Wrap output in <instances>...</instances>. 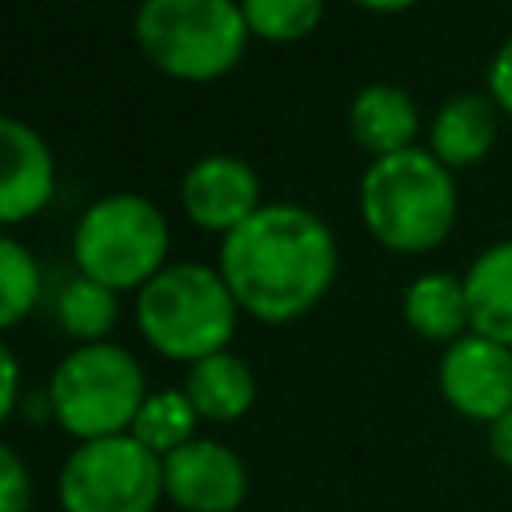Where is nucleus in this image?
Instances as JSON below:
<instances>
[{"label": "nucleus", "mask_w": 512, "mask_h": 512, "mask_svg": "<svg viewBox=\"0 0 512 512\" xmlns=\"http://www.w3.org/2000/svg\"><path fill=\"white\" fill-rule=\"evenodd\" d=\"M336 236L304 204H260L220 240V276L264 324L304 316L336 280Z\"/></svg>", "instance_id": "nucleus-1"}, {"label": "nucleus", "mask_w": 512, "mask_h": 512, "mask_svg": "<svg viewBox=\"0 0 512 512\" xmlns=\"http://www.w3.org/2000/svg\"><path fill=\"white\" fill-rule=\"evenodd\" d=\"M360 216L384 248H436L456 224L452 168L416 144L392 156H376L360 180Z\"/></svg>", "instance_id": "nucleus-2"}, {"label": "nucleus", "mask_w": 512, "mask_h": 512, "mask_svg": "<svg viewBox=\"0 0 512 512\" xmlns=\"http://www.w3.org/2000/svg\"><path fill=\"white\" fill-rule=\"evenodd\" d=\"M236 296L220 268L208 264H164L136 292V324L144 340L168 356L196 364L228 348L236 332Z\"/></svg>", "instance_id": "nucleus-3"}, {"label": "nucleus", "mask_w": 512, "mask_h": 512, "mask_svg": "<svg viewBox=\"0 0 512 512\" xmlns=\"http://www.w3.org/2000/svg\"><path fill=\"white\" fill-rule=\"evenodd\" d=\"M144 400V368L128 348L108 340L76 344L48 376V412L76 444L132 432Z\"/></svg>", "instance_id": "nucleus-4"}, {"label": "nucleus", "mask_w": 512, "mask_h": 512, "mask_svg": "<svg viewBox=\"0 0 512 512\" xmlns=\"http://www.w3.org/2000/svg\"><path fill=\"white\" fill-rule=\"evenodd\" d=\"M132 28L144 56L180 80L224 76L252 36L240 0H140Z\"/></svg>", "instance_id": "nucleus-5"}, {"label": "nucleus", "mask_w": 512, "mask_h": 512, "mask_svg": "<svg viewBox=\"0 0 512 512\" xmlns=\"http://www.w3.org/2000/svg\"><path fill=\"white\" fill-rule=\"evenodd\" d=\"M80 276L120 292L144 288L168 256V220L140 192H108L80 216L72 232Z\"/></svg>", "instance_id": "nucleus-6"}, {"label": "nucleus", "mask_w": 512, "mask_h": 512, "mask_svg": "<svg viewBox=\"0 0 512 512\" xmlns=\"http://www.w3.org/2000/svg\"><path fill=\"white\" fill-rule=\"evenodd\" d=\"M164 496V460L132 432L84 440L56 476L64 512H156Z\"/></svg>", "instance_id": "nucleus-7"}, {"label": "nucleus", "mask_w": 512, "mask_h": 512, "mask_svg": "<svg viewBox=\"0 0 512 512\" xmlns=\"http://www.w3.org/2000/svg\"><path fill=\"white\" fill-rule=\"evenodd\" d=\"M436 384L448 408H456L464 420L492 424L512 412V348L468 332L444 348Z\"/></svg>", "instance_id": "nucleus-8"}, {"label": "nucleus", "mask_w": 512, "mask_h": 512, "mask_svg": "<svg viewBox=\"0 0 512 512\" xmlns=\"http://www.w3.org/2000/svg\"><path fill=\"white\" fill-rule=\"evenodd\" d=\"M164 496L180 512H236L248 500V468L224 440L196 436L164 456Z\"/></svg>", "instance_id": "nucleus-9"}, {"label": "nucleus", "mask_w": 512, "mask_h": 512, "mask_svg": "<svg viewBox=\"0 0 512 512\" xmlns=\"http://www.w3.org/2000/svg\"><path fill=\"white\" fill-rule=\"evenodd\" d=\"M180 200L192 224L228 236L236 224H244L260 208V176L248 160L232 152H212L184 172Z\"/></svg>", "instance_id": "nucleus-10"}, {"label": "nucleus", "mask_w": 512, "mask_h": 512, "mask_svg": "<svg viewBox=\"0 0 512 512\" xmlns=\"http://www.w3.org/2000/svg\"><path fill=\"white\" fill-rule=\"evenodd\" d=\"M0 156H4V168H0V216L8 224H16V220L40 212L52 200L56 164H52V152L40 140V132L28 128L16 116L0 120Z\"/></svg>", "instance_id": "nucleus-11"}, {"label": "nucleus", "mask_w": 512, "mask_h": 512, "mask_svg": "<svg viewBox=\"0 0 512 512\" xmlns=\"http://www.w3.org/2000/svg\"><path fill=\"white\" fill-rule=\"evenodd\" d=\"M404 324L432 340V344H456L460 336L472 332V308H468V288L464 276L452 272H424L404 288Z\"/></svg>", "instance_id": "nucleus-12"}, {"label": "nucleus", "mask_w": 512, "mask_h": 512, "mask_svg": "<svg viewBox=\"0 0 512 512\" xmlns=\"http://www.w3.org/2000/svg\"><path fill=\"white\" fill-rule=\"evenodd\" d=\"M184 392H188V400H192L200 420L232 424L256 404V376H252L244 356L224 348L216 356H204V360L188 364Z\"/></svg>", "instance_id": "nucleus-13"}, {"label": "nucleus", "mask_w": 512, "mask_h": 512, "mask_svg": "<svg viewBox=\"0 0 512 512\" xmlns=\"http://www.w3.org/2000/svg\"><path fill=\"white\" fill-rule=\"evenodd\" d=\"M348 128H352V140L372 156L404 152L412 148V136H416V104L400 84H384V80L364 84L352 100Z\"/></svg>", "instance_id": "nucleus-14"}, {"label": "nucleus", "mask_w": 512, "mask_h": 512, "mask_svg": "<svg viewBox=\"0 0 512 512\" xmlns=\"http://www.w3.org/2000/svg\"><path fill=\"white\" fill-rule=\"evenodd\" d=\"M496 128V104L480 92H460L432 120V156L448 168H468L488 156Z\"/></svg>", "instance_id": "nucleus-15"}, {"label": "nucleus", "mask_w": 512, "mask_h": 512, "mask_svg": "<svg viewBox=\"0 0 512 512\" xmlns=\"http://www.w3.org/2000/svg\"><path fill=\"white\" fill-rule=\"evenodd\" d=\"M472 332L512 348V240L484 248L464 272Z\"/></svg>", "instance_id": "nucleus-16"}, {"label": "nucleus", "mask_w": 512, "mask_h": 512, "mask_svg": "<svg viewBox=\"0 0 512 512\" xmlns=\"http://www.w3.org/2000/svg\"><path fill=\"white\" fill-rule=\"evenodd\" d=\"M196 424H200V416H196L188 392L164 388V392H148V400L140 404V412L132 420V436L164 460L176 448H184L188 440H196Z\"/></svg>", "instance_id": "nucleus-17"}, {"label": "nucleus", "mask_w": 512, "mask_h": 512, "mask_svg": "<svg viewBox=\"0 0 512 512\" xmlns=\"http://www.w3.org/2000/svg\"><path fill=\"white\" fill-rule=\"evenodd\" d=\"M116 312H120L116 292L88 276H72L56 296V320L80 344H100L112 332Z\"/></svg>", "instance_id": "nucleus-18"}, {"label": "nucleus", "mask_w": 512, "mask_h": 512, "mask_svg": "<svg viewBox=\"0 0 512 512\" xmlns=\"http://www.w3.org/2000/svg\"><path fill=\"white\" fill-rule=\"evenodd\" d=\"M36 296H40V268L32 252L16 236H4L0 240V324L16 328L32 312Z\"/></svg>", "instance_id": "nucleus-19"}, {"label": "nucleus", "mask_w": 512, "mask_h": 512, "mask_svg": "<svg viewBox=\"0 0 512 512\" xmlns=\"http://www.w3.org/2000/svg\"><path fill=\"white\" fill-rule=\"evenodd\" d=\"M240 8L248 32L264 40H300L324 16V0H240Z\"/></svg>", "instance_id": "nucleus-20"}, {"label": "nucleus", "mask_w": 512, "mask_h": 512, "mask_svg": "<svg viewBox=\"0 0 512 512\" xmlns=\"http://www.w3.org/2000/svg\"><path fill=\"white\" fill-rule=\"evenodd\" d=\"M0 512H32V476L16 448H0Z\"/></svg>", "instance_id": "nucleus-21"}, {"label": "nucleus", "mask_w": 512, "mask_h": 512, "mask_svg": "<svg viewBox=\"0 0 512 512\" xmlns=\"http://www.w3.org/2000/svg\"><path fill=\"white\" fill-rule=\"evenodd\" d=\"M488 96H492L504 112H512V36L500 44V52H496L492 64H488Z\"/></svg>", "instance_id": "nucleus-22"}, {"label": "nucleus", "mask_w": 512, "mask_h": 512, "mask_svg": "<svg viewBox=\"0 0 512 512\" xmlns=\"http://www.w3.org/2000/svg\"><path fill=\"white\" fill-rule=\"evenodd\" d=\"M0 372H4V384H0V416H12L16 412V392H20V364H16V352L8 344L0 348Z\"/></svg>", "instance_id": "nucleus-23"}, {"label": "nucleus", "mask_w": 512, "mask_h": 512, "mask_svg": "<svg viewBox=\"0 0 512 512\" xmlns=\"http://www.w3.org/2000/svg\"><path fill=\"white\" fill-rule=\"evenodd\" d=\"M488 448L504 468H512V412H504L500 420L488 424Z\"/></svg>", "instance_id": "nucleus-24"}, {"label": "nucleus", "mask_w": 512, "mask_h": 512, "mask_svg": "<svg viewBox=\"0 0 512 512\" xmlns=\"http://www.w3.org/2000/svg\"><path fill=\"white\" fill-rule=\"evenodd\" d=\"M356 4H364V8H372V12H400V8H408V4H416V0H356Z\"/></svg>", "instance_id": "nucleus-25"}]
</instances>
